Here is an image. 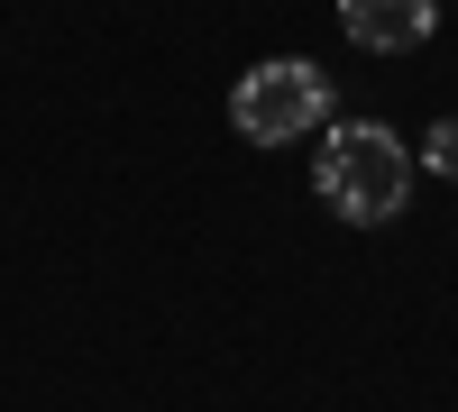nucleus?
I'll return each instance as SVG.
<instances>
[{
    "mask_svg": "<svg viewBox=\"0 0 458 412\" xmlns=\"http://www.w3.org/2000/svg\"><path fill=\"white\" fill-rule=\"evenodd\" d=\"M312 193L358 220V230H386V220L412 202V147L386 129V120H339L312 156Z\"/></svg>",
    "mask_w": 458,
    "mask_h": 412,
    "instance_id": "obj_1",
    "label": "nucleus"
},
{
    "mask_svg": "<svg viewBox=\"0 0 458 412\" xmlns=\"http://www.w3.org/2000/svg\"><path fill=\"white\" fill-rule=\"evenodd\" d=\"M229 129L248 147H284V138H312L330 129V73L312 55H266L229 83Z\"/></svg>",
    "mask_w": 458,
    "mask_h": 412,
    "instance_id": "obj_2",
    "label": "nucleus"
},
{
    "mask_svg": "<svg viewBox=\"0 0 458 412\" xmlns=\"http://www.w3.org/2000/svg\"><path fill=\"white\" fill-rule=\"evenodd\" d=\"M339 28L367 55H422L440 28V0H339Z\"/></svg>",
    "mask_w": 458,
    "mask_h": 412,
    "instance_id": "obj_3",
    "label": "nucleus"
},
{
    "mask_svg": "<svg viewBox=\"0 0 458 412\" xmlns=\"http://www.w3.org/2000/svg\"><path fill=\"white\" fill-rule=\"evenodd\" d=\"M422 165H431L440 183H458V120H431V138H422Z\"/></svg>",
    "mask_w": 458,
    "mask_h": 412,
    "instance_id": "obj_4",
    "label": "nucleus"
}]
</instances>
